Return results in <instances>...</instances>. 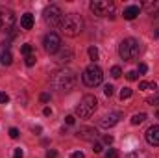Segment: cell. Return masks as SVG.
<instances>
[{"mask_svg": "<svg viewBox=\"0 0 159 158\" xmlns=\"http://www.w3.org/2000/svg\"><path fill=\"white\" fill-rule=\"evenodd\" d=\"M50 84L54 89H57L59 93H69L70 89H74L76 86V75L70 69H59L52 75Z\"/></svg>", "mask_w": 159, "mask_h": 158, "instance_id": "obj_1", "label": "cell"}, {"mask_svg": "<svg viewBox=\"0 0 159 158\" xmlns=\"http://www.w3.org/2000/svg\"><path fill=\"white\" fill-rule=\"evenodd\" d=\"M61 32L67 36V37H76L81 34L83 30V19L80 17L78 13H70V15H65L63 21H61Z\"/></svg>", "mask_w": 159, "mask_h": 158, "instance_id": "obj_2", "label": "cell"}, {"mask_svg": "<svg viewBox=\"0 0 159 158\" xmlns=\"http://www.w3.org/2000/svg\"><path fill=\"white\" fill-rule=\"evenodd\" d=\"M81 78H83V84H85V86H89V87H96L98 84H102V80H104V73H102V69H100L96 63H91V65L85 67Z\"/></svg>", "mask_w": 159, "mask_h": 158, "instance_id": "obj_3", "label": "cell"}, {"mask_svg": "<svg viewBox=\"0 0 159 158\" xmlns=\"http://www.w3.org/2000/svg\"><path fill=\"white\" fill-rule=\"evenodd\" d=\"M96 108H98L96 97H94V95H85V97L80 101V104L76 106V114H78L81 119H87L96 112Z\"/></svg>", "mask_w": 159, "mask_h": 158, "instance_id": "obj_4", "label": "cell"}, {"mask_svg": "<svg viewBox=\"0 0 159 158\" xmlns=\"http://www.w3.org/2000/svg\"><path fill=\"white\" fill-rule=\"evenodd\" d=\"M119 54L124 62H133L139 56V43L135 39H131V37L124 39L119 45Z\"/></svg>", "mask_w": 159, "mask_h": 158, "instance_id": "obj_5", "label": "cell"}, {"mask_svg": "<svg viewBox=\"0 0 159 158\" xmlns=\"http://www.w3.org/2000/svg\"><path fill=\"white\" fill-rule=\"evenodd\" d=\"M91 9L98 17H113L115 4L109 2V0H94V2H91Z\"/></svg>", "mask_w": 159, "mask_h": 158, "instance_id": "obj_6", "label": "cell"}, {"mask_svg": "<svg viewBox=\"0 0 159 158\" xmlns=\"http://www.w3.org/2000/svg\"><path fill=\"white\" fill-rule=\"evenodd\" d=\"M43 19H44L46 24L57 26V24H61V21H63V13H61V9H59L57 6H48V7L44 9V13H43Z\"/></svg>", "mask_w": 159, "mask_h": 158, "instance_id": "obj_7", "label": "cell"}, {"mask_svg": "<svg viewBox=\"0 0 159 158\" xmlns=\"http://www.w3.org/2000/svg\"><path fill=\"white\" fill-rule=\"evenodd\" d=\"M43 47H44V50H46L48 54H56V52L61 48V37H59L56 32H50V34L44 36Z\"/></svg>", "mask_w": 159, "mask_h": 158, "instance_id": "obj_8", "label": "cell"}, {"mask_svg": "<svg viewBox=\"0 0 159 158\" xmlns=\"http://www.w3.org/2000/svg\"><path fill=\"white\" fill-rule=\"evenodd\" d=\"M15 21H17V19H15V13H13L11 9H6V7L0 9V30H2V32L13 30Z\"/></svg>", "mask_w": 159, "mask_h": 158, "instance_id": "obj_9", "label": "cell"}, {"mask_svg": "<svg viewBox=\"0 0 159 158\" xmlns=\"http://www.w3.org/2000/svg\"><path fill=\"white\" fill-rule=\"evenodd\" d=\"M76 136L81 138V140H87V141H96V138H98V132L94 130V128H89V126H83V128H80L78 132H76Z\"/></svg>", "mask_w": 159, "mask_h": 158, "instance_id": "obj_10", "label": "cell"}, {"mask_svg": "<svg viewBox=\"0 0 159 158\" xmlns=\"http://www.w3.org/2000/svg\"><path fill=\"white\" fill-rule=\"evenodd\" d=\"M146 141L154 147H159V125H154L146 130Z\"/></svg>", "mask_w": 159, "mask_h": 158, "instance_id": "obj_11", "label": "cell"}, {"mask_svg": "<svg viewBox=\"0 0 159 158\" xmlns=\"http://www.w3.org/2000/svg\"><path fill=\"white\" fill-rule=\"evenodd\" d=\"M119 123V114H109V116H104L100 121V126L102 128H111Z\"/></svg>", "mask_w": 159, "mask_h": 158, "instance_id": "obj_12", "label": "cell"}, {"mask_svg": "<svg viewBox=\"0 0 159 158\" xmlns=\"http://www.w3.org/2000/svg\"><path fill=\"white\" fill-rule=\"evenodd\" d=\"M143 7L150 13V15H154V17H159V0H148V2H144L143 4Z\"/></svg>", "mask_w": 159, "mask_h": 158, "instance_id": "obj_13", "label": "cell"}, {"mask_svg": "<svg viewBox=\"0 0 159 158\" xmlns=\"http://www.w3.org/2000/svg\"><path fill=\"white\" fill-rule=\"evenodd\" d=\"M137 15H139V6H128V7L124 9V13H122V17H124L126 21H133Z\"/></svg>", "mask_w": 159, "mask_h": 158, "instance_id": "obj_14", "label": "cell"}, {"mask_svg": "<svg viewBox=\"0 0 159 158\" xmlns=\"http://www.w3.org/2000/svg\"><path fill=\"white\" fill-rule=\"evenodd\" d=\"M20 26H22L24 30H32V28H34V15H32V13H24V15L20 17Z\"/></svg>", "mask_w": 159, "mask_h": 158, "instance_id": "obj_15", "label": "cell"}, {"mask_svg": "<svg viewBox=\"0 0 159 158\" xmlns=\"http://www.w3.org/2000/svg\"><path fill=\"white\" fill-rule=\"evenodd\" d=\"M57 52H59V58H57V62H59V63H67V62H70V60H72V50H70V48H65V50H63V48H59Z\"/></svg>", "mask_w": 159, "mask_h": 158, "instance_id": "obj_16", "label": "cell"}, {"mask_svg": "<svg viewBox=\"0 0 159 158\" xmlns=\"http://www.w3.org/2000/svg\"><path fill=\"white\" fill-rule=\"evenodd\" d=\"M11 62H13L11 52H9V50H4L2 56H0V63H2V65H11Z\"/></svg>", "mask_w": 159, "mask_h": 158, "instance_id": "obj_17", "label": "cell"}, {"mask_svg": "<svg viewBox=\"0 0 159 158\" xmlns=\"http://www.w3.org/2000/svg\"><path fill=\"white\" fill-rule=\"evenodd\" d=\"M144 119H146V114H135L131 117V125H141V123H144Z\"/></svg>", "mask_w": 159, "mask_h": 158, "instance_id": "obj_18", "label": "cell"}, {"mask_svg": "<svg viewBox=\"0 0 159 158\" xmlns=\"http://www.w3.org/2000/svg\"><path fill=\"white\" fill-rule=\"evenodd\" d=\"M20 52H22L24 56H30V54H34V47H32L30 43H26V45L20 47Z\"/></svg>", "mask_w": 159, "mask_h": 158, "instance_id": "obj_19", "label": "cell"}, {"mask_svg": "<svg viewBox=\"0 0 159 158\" xmlns=\"http://www.w3.org/2000/svg\"><path fill=\"white\" fill-rule=\"evenodd\" d=\"M128 158H150L146 153H143V151H133V153H129Z\"/></svg>", "mask_w": 159, "mask_h": 158, "instance_id": "obj_20", "label": "cell"}, {"mask_svg": "<svg viewBox=\"0 0 159 158\" xmlns=\"http://www.w3.org/2000/svg\"><path fill=\"white\" fill-rule=\"evenodd\" d=\"M111 77H113V78H120V77H122V69H120L119 65L111 67Z\"/></svg>", "mask_w": 159, "mask_h": 158, "instance_id": "obj_21", "label": "cell"}, {"mask_svg": "<svg viewBox=\"0 0 159 158\" xmlns=\"http://www.w3.org/2000/svg\"><path fill=\"white\" fill-rule=\"evenodd\" d=\"M89 58L91 60H98V48L96 47H89Z\"/></svg>", "mask_w": 159, "mask_h": 158, "instance_id": "obj_22", "label": "cell"}, {"mask_svg": "<svg viewBox=\"0 0 159 158\" xmlns=\"http://www.w3.org/2000/svg\"><path fill=\"white\" fill-rule=\"evenodd\" d=\"M129 97H131V89H129V87H124V89L120 91V99L124 101V99H129Z\"/></svg>", "mask_w": 159, "mask_h": 158, "instance_id": "obj_23", "label": "cell"}, {"mask_svg": "<svg viewBox=\"0 0 159 158\" xmlns=\"http://www.w3.org/2000/svg\"><path fill=\"white\" fill-rule=\"evenodd\" d=\"M137 77H139V73H137V71H128V73H126V78L129 80V82L137 80Z\"/></svg>", "mask_w": 159, "mask_h": 158, "instance_id": "obj_24", "label": "cell"}, {"mask_svg": "<svg viewBox=\"0 0 159 158\" xmlns=\"http://www.w3.org/2000/svg\"><path fill=\"white\" fill-rule=\"evenodd\" d=\"M35 60H37V58H35V54H30V56H26V65H28V67H32V65L35 63Z\"/></svg>", "mask_w": 159, "mask_h": 158, "instance_id": "obj_25", "label": "cell"}, {"mask_svg": "<svg viewBox=\"0 0 159 158\" xmlns=\"http://www.w3.org/2000/svg\"><path fill=\"white\" fill-rule=\"evenodd\" d=\"M113 89H115V87H113L111 84H107V86L104 87V95H106V97H111V95H113Z\"/></svg>", "mask_w": 159, "mask_h": 158, "instance_id": "obj_26", "label": "cell"}, {"mask_svg": "<svg viewBox=\"0 0 159 158\" xmlns=\"http://www.w3.org/2000/svg\"><path fill=\"white\" fill-rule=\"evenodd\" d=\"M106 158H119V151H117V149H109L107 155H106Z\"/></svg>", "mask_w": 159, "mask_h": 158, "instance_id": "obj_27", "label": "cell"}, {"mask_svg": "<svg viewBox=\"0 0 159 158\" xmlns=\"http://www.w3.org/2000/svg\"><path fill=\"white\" fill-rule=\"evenodd\" d=\"M148 102H150V104H159V89H157V93H156L154 97L148 99Z\"/></svg>", "mask_w": 159, "mask_h": 158, "instance_id": "obj_28", "label": "cell"}, {"mask_svg": "<svg viewBox=\"0 0 159 158\" xmlns=\"http://www.w3.org/2000/svg\"><path fill=\"white\" fill-rule=\"evenodd\" d=\"M102 149H104V147H102V143H98V141H94V143H93V151H94V153H102Z\"/></svg>", "mask_w": 159, "mask_h": 158, "instance_id": "obj_29", "label": "cell"}, {"mask_svg": "<svg viewBox=\"0 0 159 158\" xmlns=\"http://www.w3.org/2000/svg\"><path fill=\"white\" fill-rule=\"evenodd\" d=\"M148 71V67H146V63H139V71L137 73H141V75H144Z\"/></svg>", "mask_w": 159, "mask_h": 158, "instance_id": "obj_30", "label": "cell"}, {"mask_svg": "<svg viewBox=\"0 0 159 158\" xmlns=\"http://www.w3.org/2000/svg\"><path fill=\"white\" fill-rule=\"evenodd\" d=\"M9 136H11L13 140H17V138H19V130H17V128H9Z\"/></svg>", "mask_w": 159, "mask_h": 158, "instance_id": "obj_31", "label": "cell"}, {"mask_svg": "<svg viewBox=\"0 0 159 158\" xmlns=\"http://www.w3.org/2000/svg\"><path fill=\"white\" fill-rule=\"evenodd\" d=\"M7 101H9V97H7V93H2V91H0V102H2V104H6Z\"/></svg>", "mask_w": 159, "mask_h": 158, "instance_id": "obj_32", "label": "cell"}, {"mask_svg": "<svg viewBox=\"0 0 159 158\" xmlns=\"http://www.w3.org/2000/svg\"><path fill=\"white\" fill-rule=\"evenodd\" d=\"M24 156V155H22V149H20V147H17V149H15V155H13V158H22Z\"/></svg>", "mask_w": 159, "mask_h": 158, "instance_id": "obj_33", "label": "cell"}, {"mask_svg": "<svg viewBox=\"0 0 159 158\" xmlns=\"http://www.w3.org/2000/svg\"><path fill=\"white\" fill-rule=\"evenodd\" d=\"M74 121H76L74 116H67V117H65V123H67V125H74Z\"/></svg>", "mask_w": 159, "mask_h": 158, "instance_id": "obj_34", "label": "cell"}, {"mask_svg": "<svg viewBox=\"0 0 159 158\" xmlns=\"http://www.w3.org/2000/svg\"><path fill=\"white\" fill-rule=\"evenodd\" d=\"M48 101H50V95L48 93H43L41 95V102H48Z\"/></svg>", "mask_w": 159, "mask_h": 158, "instance_id": "obj_35", "label": "cell"}, {"mask_svg": "<svg viewBox=\"0 0 159 158\" xmlns=\"http://www.w3.org/2000/svg\"><path fill=\"white\" fill-rule=\"evenodd\" d=\"M104 143L111 145V143H113V136H104Z\"/></svg>", "mask_w": 159, "mask_h": 158, "instance_id": "obj_36", "label": "cell"}, {"mask_svg": "<svg viewBox=\"0 0 159 158\" xmlns=\"http://www.w3.org/2000/svg\"><path fill=\"white\" fill-rule=\"evenodd\" d=\"M46 158H57V153L56 151H46Z\"/></svg>", "mask_w": 159, "mask_h": 158, "instance_id": "obj_37", "label": "cell"}, {"mask_svg": "<svg viewBox=\"0 0 159 158\" xmlns=\"http://www.w3.org/2000/svg\"><path fill=\"white\" fill-rule=\"evenodd\" d=\"M72 158H85V155L81 151H76V153H72Z\"/></svg>", "mask_w": 159, "mask_h": 158, "instance_id": "obj_38", "label": "cell"}, {"mask_svg": "<svg viewBox=\"0 0 159 158\" xmlns=\"http://www.w3.org/2000/svg\"><path fill=\"white\" fill-rule=\"evenodd\" d=\"M148 84H150V82H141V84H139V89H148Z\"/></svg>", "mask_w": 159, "mask_h": 158, "instance_id": "obj_39", "label": "cell"}, {"mask_svg": "<svg viewBox=\"0 0 159 158\" xmlns=\"http://www.w3.org/2000/svg\"><path fill=\"white\" fill-rule=\"evenodd\" d=\"M148 87H150V89H154V91H156V89H157V84H156V82H150V84H148Z\"/></svg>", "mask_w": 159, "mask_h": 158, "instance_id": "obj_40", "label": "cell"}, {"mask_svg": "<svg viewBox=\"0 0 159 158\" xmlns=\"http://www.w3.org/2000/svg\"><path fill=\"white\" fill-rule=\"evenodd\" d=\"M43 114H44V116H52V110H50V108H48V106H46V108H44V110H43Z\"/></svg>", "mask_w": 159, "mask_h": 158, "instance_id": "obj_41", "label": "cell"}]
</instances>
